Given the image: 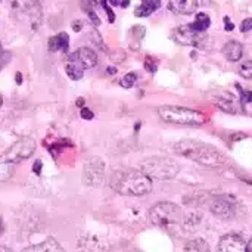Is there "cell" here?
<instances>
[{
  "label": "cell",
  "mask_w": 252,
  "mask_h": 252,
  "mask_svg": "<svg viewBox=\"0 0 252 252\" xmlns=\"http://www.w3.org/2000/svg\"><path fill=\"white\" fill-rule=\"evenodd\" d=\"M109 186L123 196H142L152 190V180L140 170L121 168L111 174Z\"/></svg>",
  "instance_id": "6da1fadb"
},
{
  "label": "cell",
  "mask_w": 252,
  "mask_h": 252,
  "mask_svg": "<svg viewBox=\"0 0 252 252\" xmlns=\"http://www.w3.org/2000/svg\"><path fill=\"white\" fill-rule=\"evenodd\" d=\"M174 152L186 157L195 162H199L207 167H224L227 165V158L213 145L196 142V140H183L174 145Z\"/></svg>",
  "instance_id": "7a4b0ae2"
},
{
  "label": "cell",
  "mask_w": 252,
  "mask_h": 252,
  "mask_svg": "<svg viewBox=\"0 0 252 252\" xmlns=\"http://www.w3.org/2000/svg\"><path fill=\"white\" fill-rule=\"evenodd\" d=\"M149 217L155 226L167 232H174L180 227H185V220H186V216L183 214L182 208L173 202L155 204L149 211Z\"/></svg>",
  "instance_id": "3957f363"
},
{
  "label": "cell",
  "mask_w": 252,
  "mask_h": 252,
  "mask_svg": "<svg viewBox=\"0 0 252 252\" xmlns=\"http://www.w3.org/2000/svg\"><path fill=\"white\" fill-rule=\"evenodd\" d=\"M158 115L162 121L168 124L177 126H192L198 127L205 124L207 118L202 112L185 106H174V105H164L158 108Z\"/></svg>",
  "instance_id": "277c9868"
},
{
  "label": "cell",
  "mask_w": 252,
  "mask_h": 252,
  "mask_svg": "<svg viewBox=\"0 0 252 252\" xmlns=\"http://www.w3.org/2000/svg\"><path fill=\"white\" fill-rule=\"evenodd\" d=\"M140 171L146 174L151 180H170L179 174L180 165L177 164V161L168 157H151L142 162Z\"/></svg>",
  "instance_id": "5b68a950"
},
{
  "label": "cell",
  "mask_w": 252,
  "mask_h": 252,
  "mask_svg": "<svg viewBox=\"0 0 252 252\" xmlns=\"http://www.w3.org/2000/svg\"><path fill=\"white\" fill-rule=\"evenodd\" d=\"M35 151V142L31 137H24L15 142L1 157V164H18L30 158Z\"/></svg>",
  "instance_id": "8992f818"
},
{
  "label": "cell",
  "mask_w": 252,
  "mask_h": 252,
  "mask_svg": "<svg viewBox=\"0 0 252 252\" xmlns=\"http://www.w3.org/2000/svg\"><path fill=\"white\" fill-rule=\"evenodd\" d=\"M173 38L180 43V44H186V46H201L207 41V34L205 32H198L195 31L190 24L188 25H182L179 28H176L173 31Z\"/></svg>",
  "instance_id": "52a82bcc"
},
{
  "label": "cell",
  "mask_w": 252,
  "mask_h": 252,
  "mask_svg": "<svg viewBox=\"0 0 252 252\" xmlns=\"http://www.w3.org/2000/svg\"><path fill=\"white\" fill-rule=\"evenodd\" d=\"M105 177V164L100 158H90L84 165V179L89 186H100Z\"/></svg>",
  "instance_id": "ba28073f"
},
{
  "label": "cell",
  "mask_w": 252,
  "mask_h": 252,
  "mask_svg": "<svg viewBox=\"0 0 252 252\" xmlns=\"http://www.w3.org/2000/svg\"><path fill=\"white\" fill-rule=\"evenodd\" d=\"M210 211L221 220H230L236 214V207L227 196H217L210 202Z\"/></svg>",
  "instance_id": "9c48e42d"
},
{
  "label": "cell",
  "mask_w": 252,
  "mask_h": 252,
  "mask_svg": "<svg viewBox=\"0 0 252 252\" xmlns=\"http://www.w3.org/2000/svg\"><path fill=\"white\" fill-rule=\"evenodd\" d=\"M217 252H247V242L241 235L229 233L220 239Z\"/></svg>",
  "instance_id": "30bf717a"
},
{
  "label": "cell",
  "mask_w": 252,
  "mask_h": 252,
  "mask_svg": "<svg viewBox=\"0 0 252 252\" xmlns=\"http://www.w3.org/2000/svg\"><path fill=\"white\" fill-rule=\"evenodd\" d=\"M69 61L77 62L83 69H90L97 63V55L89 47H80L69 56Z\"/></svg>",
  "instance_id": "8fae6325"
},
{
  "label": "cell",
  "mask_w": 252,
  "mask_h": 252,
  "mask_svg": "<svg viewBox=\"0 0 252 252\" xmlns=\"http://www.w3.org/2000/svg\"><path fill=\"white\" fill-rule=\"evenodd\" d=\"M198 4L199 3L193 0H171L168 1V9L177 15H190L195 13Z\"/></svg>",
  "instance_id": "7c38bea8"
},
{
  "label": "cell",
  "mask_w": 252,
  "mask_h": 252,
  "mask_svg": "<svg viewBox=\"0 0 252 252\" xmlns=\"http://www.w3.org/2000/svg\"><path fill=\"white\" fill-rule=\"evenodd\" d=\"M223 55L226 56L227 61L238 62V61H241V58L244 55V46L239 41H236V40H230V41H227L224 44Z\"/></svg>",
  "instance_id": "4fadbf2b"
},
{
  "label": "cell",
  "mask_w": 252,
  "mask_h": 252,
  "mask_svg": "<svg viewBox=\"0 0 252 252\" xmlns=\"http://www.w3.org/2000/svg\"><path fill=\"white\" fill-rule=\"evenodd\" d=\"M22 252H65L63 248L59 245V242H56L55 239L49 238L40 244H35V245H31L28 248H25Z\"/></svg>",
  "instance_id": "5bb4252c"
},
{
  "label": "cell",
  "mask_w": 252,
  "mask_h": 252,
  "mask_svg": "<svg viewBox=\"0 0 252 252\" xmlns=\"http://www.w3.org/2000/svg\"><path fill=\"white\" fill-rule=\"evenodd\" d=\"M69 49V35L66 32H59L49 38V50L50 52H63L66 53Z\"/></svg>",
  "instance_id": "9a60e30c"
},
{
  "label": "cell",
  "mask_w": 252,
  "mask_h": 252,
  "mask_svg": "<svg viewBox=\"0 0 252 252\" xmlns=\"http://www.w3.org/2000/svg\"><path fill=\"white\" fill-rule=\"evenodd\" d=\"M216 106H219L220 109H223L224 112H229V114H238L239 112V106H238V102L232 97V96H219L216 99Z\"/></svg>",
  "instance_id": "2e32d148"
},
{
  "label": "cell",
  "mask_w": 252,
  "mask_h": 252,
  "mask_svg": "<svg viewBox=\"0 0 252 252\" xmlns=\"http://www.w3.org/2000/svg\"><path fill=\"white\" fill-rule=\"evenodd\" d=\"M159 1L158 0H146V1H142L136 9H134V15L139 16V18H146L149 16L151 13H154L158 7H159Z\"/></svg>",
  "instance_id": "e0dca14e"
},
{
  "label": "cell",
  "mask_w": 252,
  "mask_h": 252,
  "mask_svg": "<svg viewBox=\"0 0 252 252\" xmlns=\"http://www.w3.org/2000/svg\"><path fill=\"white\" fill-rule=\"evenodd\" d=\"M185 252H211V250H210V245L207 241L196 238V239L189 241L185 245Z\"/></svg>",
  "instance_id": "ac0fdd59"
},
{
  "label": "cell",
  "mask_w": 252,
  "mask_h": 252,
  "mask_svg": "<svg viewBox=\"0 0 252 252\" xmlns=\"http://www.w3.org/2000/svg\"><path fill=\"white\" fill-rule=\"evenodd\" d=\"M210 25H211V19H210V16H208L207 13H204V12L196 13L195 22L190 24V27H192L195 31H198V32H205V31L210 28Z\"/></svg>",
  "instance_id": "d6986e66"
},
{
  "label": "cell",
  "mask_w": 252,
  "mask_h": 252,
  "mask_svg": "<svg viewBox=\"0 0 252 252\" xmlns=\"http://www.w3.org/2000/svg\"><path fill=\"white\" fill-rule=\"evenodd\" d=\"M66 74H68V77L71 78V80H81V77H83V74H84V69L77 63V62H74V61H68V63H66Z\"/></svg>",
  "instance_id": "ffe728a7"
},
{
  "label": "cell",
  "mask_w": 252,
  "mask_h": 252,
  "mask_svg": "<svg viewBox=\"0 0 252 252\" xmlns=\"http://www.w3.org/2000/svg\"><path fill=\"white\" fill-rule=\"evenodd\" d=\"M136 81H137V74H136V72H128V74H126V75L121 78L120 84H121L124 89H130V87H133V86L136 84Z\"/></svg>",
  "instance_id": "44dd1931"
},
{
  "label": "cell",
  "mask_w": 252,
  "mask_h": 252,
  "mask_svg": "<svg viewBox=\"0 0 252 252\" xmlns=\"http://www.w3.org/2000/svg\"><path fill=\"white\" fill-rule=\"evenodd\" d=\"M239 72L244 78H252V61H245L242 62Z\"/></svg>",
  "instance_id": "7402d4cb"
},
{
  "label": "cell",
  "mask_w": 252,
  "mask_h": 252,
  "mask_svg": "<svg viewBox=\"0 0 252 252\" xmlns=\"http://www.w3.org/2000/svg\"><path fill=\"white\" fill-rule=\"evenodd\" d=\"M9 59H10V55L7 52H4L3 47H1V44H0V69L9 62Z\"/></svg>",
  "instance_id": "603a6c76"
},
{
  "label": "cell",
  "mask_w": 252,
  "mask_h": 252,
  "mask_svg": "<svg viewBox=\"0 0 252 252\" xmlns=\"http://www.w3.org/2000/svg\"><path fill=\"white\" fill-rule=\"evenodd\" d=\"M241 102L244 103H252V92H247L241 89Z\"/></svg>",
  "instance_id": "cb8c5ba5"
},
{
  "label": "cell",
  "mask_w": 252,
  "mask_h": 252,
  "mask_svg": "<svg viewBox=\"0 0 252 252\" xmlns=\"http://www.w3.org/2000/svg\"><path fill=\"white\" fill-rule=\"evenodd\" d=\"M100 4L105 7V10H106V13H108V18H109V22H114V21H115V15H114L112 9L108 6V3H106V1H100Z\"/></svg>",
  "instance_id": "d4e9b609"
},
{
  "label": "cell",
  "mask_w": 252,
  "mask_h": 252,
  "mask_svg": "<svg viewBox=\"0 0 252 252\" xmlns=\"http://www.w3.org/2000/svg\"><path fill=\"white\" fill-rule=\"evenodd\" d=\"M86 12H87V15H89V18L92 19V22L94 24V25H99L100 24V19L97 18V15L93 12V10H90V9H86Z\"/></svg>",
  "instance_id": "484cf974"
},
{
  "label": "cell",
  "mask_w": 252,
  "mask_h": 252,
  "mask_svg": "<svg viewBox=\"0 0 252 252\" xmlns=\"http://www.w3.org/2000/svg\"><path fill=\"white\" fill-rule=\"evenodd\" d=\"M93 117H94V114L90 109H87V108H83L81 109V118H84V120H93Z\"/></svg>",
  "instance_id": "4316f807"
},
{
  "label": "cell",
  "mask_w": 252,
  "mask_h": 252,
  "mask_svg": "<svg viewBox=\"0 0 252 252\" xmlns=\"http://www.w3.org/2000/svg\"><path fill=\"white\" fill-rule=\"evenodd\" d=\"M41 165H43V164H41V161H40V159H37V161L34 162V165H32V171H34L37 176H40V174H41Z\"/></svg>",
  "instance_id": "83f0119b"
},
{
  "label": "cell",
  "mask_w": 252,
  "mask_h": 252,
  "mask_svg": "<svg viewBox=\"0 0 252 252\" xmlns=\"http://www.w3.org/2000/svg\"><path fill=\"white\" fill-rule=\"evenodd\" d=\"M250 30H252V19H245L244 24H242V31L247 32V31H250Z\"/></svg>",
  "instance_id": "f1b7e54d"
},
{
  "label": "cell",
  "mask_w": 252,
  "mask_h": 252,
  "mask_svg": "<svg viewBox=\"0 0 252 252\" xmlns=\"http://www.w3.org/2000/svg\"><path fill=\"white\" fill-rule=\"evenodd\" d=\"M224 28H226V30H233V28H235V25L230 22V19H229L227 16L224 18Z\"/></svg>",
  "instance_id": "f546056e"
},
{
  "label": "cell",
  "mask_w": 252,
  "mask_h": 252,
  "mask_svg": "<svg viewBox=\"0 0 252 252\" xmlns=\"http://www.w3.org/2000/svg\"><path fill=\"white\" fill-rule=\"evenodd\" d=\"M111 4L114 6H123V7H127L130 4V1H111Z\"/></svg>",
  "instance_id": "4dcf8cb0"
},
{
  "label": "cell",
  "mask_w": 252,
  "mask_h": 252,
  "mask_svg": "<svg viewBox=\"0 0 252 252\" xmlns=\"http://www.w3.org/2000/svg\"><path fill=\"white\" fill-rule=\"evenodd\" d=\"M22 83V75L21 72H16V84H21Z\"/></svg>",
  "instance_id": "1f68e13d"
},
{
  "label": "cell",
  "mask_w": 252,
  "mask_h": 252,
  "mask_svg": "<svg viewBox=\"0 0 252 252\" xmlns=\"http://www.w3.org/2000/svg\"><path fill=\"white\" fill-rule=\"evenodd\" d=\"M247 252H252V239L247 244Z\"/></svg>",
  "instance_id": "d6a6232c"
},
{
  "label": "cell",
  "mask_w": 252,
  "mask_h": 252,
  "mask_svg": "<svg viewBox=\"0 0 252 252\" xmlns=\"http://www.w3.org/2000/svg\"><path fill=\"white\" fill-rule=\"evenodd\" d=\"M84 105V99H78L77 100V106H83Z\"/></svg>",
  "instance_id": "836d02e7"
},
{
  "label": "cell",
  "mask_w": 252,
  "mask_h": 252,
  "mask_svg": "<svg viewBox=\"0 0 252 252\" xmlns=\"http://www.w3.org/2000/svg\"><path fill=\"white\" fill-rule=\"evenodd\" d=\"M0 252H13V251L7 250V248H4V247H0Z\"/></svg>",
  "instance_id": "e575fe53"
},
{
  "label": "cell",
  "mask_w": 252,
  "mask_h": 252,
  "mask_svg": "<svg viewBox=\"0 0 252 252\" xmlns=\"http://www.w3.org/2000/svg\"><path fill=\"white\" fill-rule=\"evenodd\" d=\"M1 105H3V96L0 94V106H1Z\"/></svg>",
  "instance_id": "d590c367"
},
{
  "label": "cell",
  "mask_w": 252,
  "mask_h": 252,
  "mask_svg": "<svg viewBox=\"0 0 252 252\" xmlns=\"http://www.w3.org/2000/svg\"><path fill=\"white\" fill-rule=\"evenodd\" d=\"M1 232H3V227H1V221H0V235H1Z\"/></svg>",
  "instance_id": "8d00e7d4"
}]
</instances>
